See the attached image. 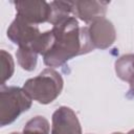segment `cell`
I'll list each match as a JSON object with an SVG mask.
<instances>
[{
    "instance_id": "cell-1",
    "label": "cell",
    "mask_w": 134,
    "mask_h": 134,
    "mask_svg": "<svg viewBox=\"0 0 134 134\" xmlns=\"http://www.w3.org/2000/svg\"><path fill=\"white\" fill-rule=\"evenodd\" d=\"M54 35V42L44 57L47 66L57 67L71 58L91 51L92 45L89 29L80 27L77 20L70 16L55 23L51 29Z\"/></svg>"
},
{
    "instance_id": "cell-2",
    "label": "cell",
    "mask_w": 134,
    "mask_h": 134,
    "mask_svg": "<svg viewBox=\"0 0 134 134\" xmlns=\"http://www.w3.org/2000/svg\"><path fill=\"white\" fill-rule=\"evenodd\" d=\"M62 88L63 80L52 69H45L38 76L26 81L23 86L25 92L41 104L51 103L61 93Z\"/></svg>"
},
{
    "instance_id": "cell-3",
    "label": "cell",
    "mask_w": 134,
    "mask_h": 134,
    "mask_svg": "<svg viewBox=\"0 0 134 134\" xmlns=\"http://www.w3.org/2000/svg\"><path fill=\"white\" fill-rule=\"evenodd\" d=\"M31 97L24 89L17 87H4L2 85L0 91V119L1 126L13 122L18 116L29 109L31 106Z\"/></svg>"
},
{
    "instance_id": "cell-4",
    "label": "cell",
    "mask_w": 134,
    "mask_h": 134,
    "mask_svg": "<svg viewBox=\"0 0 134 134\" xmlns=\"http://www.w3.org/2000/svg\"><path fill=\"white\" fill-rule=\"evenodd\" d=\"M17 16L30 24H39L48 21L51 17L50 4L45 1L16 2Z\"/></svg>"
},
{
    "instance_id": "cell-5",
    "label": "cell",
    "mask_w": 134,
    "mask_h": 134,
    "mask_svg": "<svg viewBox=\"0 0 134 134\" xmlns=\"http://www.w3.org/2000/svg\"><path fill=\"white\" fill-rule=\"evenodd\" d=\"M40 36L38 27L17 16L7 29V37L20 47H31Z\"/></svg>"
},
{
    "instance_id": "cell-6",
    "label": "cell",
    "mask_w": 134,
    "mask_h": 134,
    "mask_svg": "<svg viewBox=\"0 0 134 134\" xmlns=\"http://www.w3.org/2000/svg\"><path fill=\"white\" fill-rule=\"evenodd\" d=\"M51 134H82L77 117L70 108L61 107L53 113Z\"/></svg>"
},
{
    "instance_id": "cell-7",
    "label": "cell",
    "mask_w": 134,
    "mask_h": 134,
    "mask_svg": "<svg viewBox=\"0 0 134 134\" xmlns=\"http://www.w3.org/2000/svg\"><path fill=\"white\" fill-rule=\"evenodd\" d=\"M88 29L93 47L104 49L112 45L115 40V29L112 23L105 18L95 20Z\"/></svg>"
},
{
    "instance_id": "cell-8",
    "label": "cell",
    "mask_w": 134,
    "mask_h": 134,
    "mask_svg": "<svg viewBox=\"0 0 134 134\" xmlns=\"http://www.w3.org/2000/svg\"><path fill=\"white\" fill-rule=\"evenodd\" d=\"M108 2L99 1H75L73 15L80 17L85 22H94L104 18Z\"/></svg>"
},
{
    "instance_id": "cell-9",
    "label": "cell",
    "mask_w": 134,
    "mask_h": 134,
    "mask_svg": "<svg viewBox=\"0 0 134 134\" xmlns=\"http://www.w3.org/2000/svg\"><path fill=\"white\" fill-rule=\"evenodd\" d=\"M19 64L25 70H34L37 65V52L30 47H20L16 53Z\"/></svg>"
},
{
    "instance_id": "cell-10",
    "label": "cell",
    "mask_w": 134,
    "mask_h": 134,
    "mask_svg": "<svg viewBox=\"0 0 134 134\" xmlns=\"http://www.w3.org/2000/svg\"><path fill=\"white\" fill-rule=\"evenodd\" d=\"M49 124L43 116H36L30 119L24 127L23 134H48Z\"/></svg>"
},
{
    "instance_id": "cell-11",
    "label": "cell",
    "mask_w": 134,
    "mask_h": 134,
    "mask_svg": "<svg viewBox=\"0 0 134 134\" xmlns=\"http://www.w3.org/2000/svg\"><path fill=\"white\" fill-rule=\"evenodd\" d=\"M14 71V62L12 55L4 50H1V77L2 85H4L5 81L9 79Z\"/></svg>"
},
{
    "instance_id": "cell-12",
    "label": "cell",
    "mask_w": 134,
    "mask_h": 134,
    "mask_svg": "<svg viewBox=\"0 0 134 134\" xmlns=\"http://www.w3.org/2000/svg\"><path fill=\"white\" fill-rule=\"evenodd\" d=\"M128 134H134V130H132V131H130Z\"/></svg>"
},
{
    "instance_id": "cell-13",
    "label": "cell",
    "mask_w": 134,
    "mask_h": 134,
    "mask_svg": "<svg viewBox=\"0 0 134 134\" xmlns=\"http://www.w3.org/2000/svg\"><path fill=\"white\" fill-rule=\"evenodd\" d=\"M10 134H20V133H10Z\"/></svg>"
},
{
    "instance_id": "cell-14",
    "label": "cell",
    "mask_w": 134,
    "mask_h": 134,
    "mask_svg": "<svg viewBox=\"0 0 134 134\" xmlns=\"http://www.w3.org/2000/svg\"><path fill=\"white\" fill-rule=\"evenodd\" d=\"M133 65H134V60H133Z\"/></svg>"
}]
</instances>
